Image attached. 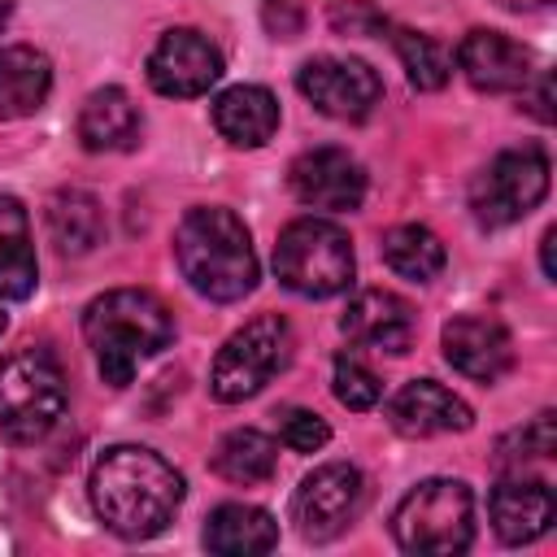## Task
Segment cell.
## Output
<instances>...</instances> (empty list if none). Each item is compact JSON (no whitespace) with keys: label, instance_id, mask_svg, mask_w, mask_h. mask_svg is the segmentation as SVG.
Instances as JSON below:
<instances>
[{"label":"cell","instance_id":"1","mask_svg":"<svg viewBox=\"0 0 557 557\" xmlns=\"http://www.w3.org/2000/svg\"><path fill=\"white\" fill-rule=\"evenodd\" d=\"M183 474L144 444H113L96 457L87 496L96 518L122 540L161 535L183 505Z\"/></svg>","mask_w":557,"mask_h":557},{"label":"cell","instance_id":"2","mask_svg":"<svg viewBox=\"0 0 557 557\" xmlns=\"http://www.w3.org/2000/svg\"><path fill=\"white\" fill-rule=\"evenodd\" d=\"M174 261L187 287L213 305L244 300L257 287V252L239 213L222 205H196L174 231Z\"/></svg>","mask_w":557,"mask_h":557},{"label":"cell","instance_id":"3","mask_svg":"<svg viewBox=\"0 0 557 557\" xmlns=\"http://www.w3.org/2000/svg\"><path fill=\"white\" fill-rule=\"evenodd\" d=\"M83 339L109 387H126L135 370L170 348L174 318L161 296L144 287H113L83 309Z\"/></svg>","mask_w":557,"mask_h":557},{"label":"cell","instance_id":"4","mask_svg":"<svg viewBox=\"0 0 557 557\" xmlns=\"http://www.w3.org/2000/svg\"><path fill=\"white\" fill-rule=\"evenodd\" d=\"M392 535L405 553L453 557L474 544V492L461 479H426L392 509Z\"/></svg>","mask_w":557,"mask_h":557},{"label":"cell","instance_id":"5","mask_svg":"<svg viewBox=\"0 0 557 557\" xmlns=\"http://www.w3.org/2000/svg\"><path fill=\"white\" fill-rule=\"evenodd\" d=\"M357 270L352 257V239L326 222V218H296L278 231L274 244V274L287 292L309 296V300H326L348 292Z\"/></svg>","mask_w":557,"mask_h":557},{"label":"cell","instance_id":"6","mask_svg":"<svg viewBox=\"0 0 557 557\" xmlns=\"http://www.w3.org/2000/svg\"><path fill=\"white\" fill-rule=\"evenodd\" d=\"M65 374L52 352L17 348L0 357V431L13 444L44 440L65 413Z\"/></svg>","mask_w":557,"mask_h":557},{"label":"cell","instance_id":"7","mask_svg":"<svg viewBox=\"0 0 557 557\" xmlns=\"http://www.w3.org/2000/svg\"><path fill=\"white\" fill-rule=\"evenodd\" d=\"M292 326L278 318V313H261L252 322H244L213 357V370H209V392L213 400L222 405H239L248 396H257L274 374L287 370L292 361Z\"/></svg>","mask_w":557,"mask_h":557},{"label":"cell","instance_id":"8","mask_svg":"<svg viewBox=\"0 0 557 557\" xmlns=\"http://www.w3.org/2000/svg\"><path fill=\"white\" fill-rule=\"evenodd\" d=\"M548 196V157L544 148H505L470 183V213L479 226L500 231L522 222Z\"/></svg>","mask_w":557,"mask_h":557},{"label":"cell","instance_id":"9","mask_svg":"<svg viewBox=\"0 0 557 557\" xmlns=\"http://www.w3.org/2000/svg\"><path fill=\"white\" fill-rule=\"evenodd\" d=\"M361 500H366L361 470L348 466V461H326V466H318L313 474L300 479V487L292 496V522H296L300 540L326 544L357 518Z\"/></svg>","mask_w":557,"mask_h":557},{"label":"cell","instance_id":"10","mask_svg":"<svg viewBox=\"0 0 557 557\" xmlns=\"http://www.w3.org/2000/svg\"><path fill=\"white\" fill-rule=\"evenodd\" d=\"M296 87L318 113L335 122H366L383 100L379 74L357 57H309L296 70Z\"/></svg>","mask_w":557,"mask_h":557},{"label":"cell","instance_id":"11","mask_svg":"<svg viewBox=\"0 0 557 557\" xmlns=\"http://www.w3.org/2000/svg\"><path fill=\"white\" fill-rule=\"evenodd\" d=\"M148 83L161 96L187 100V96H205L218 78H222V52L191 26H174L165 30L152 52H148Z\"/></svg>","mask_w":557,"mask_h":557},{"label":"cell","instance_id":"12","mask_svg":"<svg viewBox=\"0 0 557 557\" xmlns=\"http://www.w3.org/2000/svg\"><path fill=\"white\" fill-rule=\"evenodd\" d=\"M292 196L309 209H357L366 200V170L357 165V157H348L344 148H309L292 161L287 170Z\"/></svg>","mask_w":557,"mask_h":557},{"label":"cell","instance_id":"13","mask_svg":"<svg viewBox=\"0 0 557 557\" xmlns=\"http://www.w3.org/2000/svg\"><path fill=\"white\" fill-rule=\"evenodd\" d=\"M487 513H492V531L505 544H531L553 527V513H557L553 483L544 474L505 470L487 496Z\"/></svg>","mask_w":557,"mask_h":557},{"label":"cell","instance_id":"14","mask_svg":"<svg viewBox=\"0 0 557 557\" xmlns=\"http://www.w3.org/2000/svg\"><path fill=\"white\" fill-rule=\"evenodd\" d=\"M440 344H444V361L474 383H496L513 366V339L496 318L461 313V318L444 322Z\"/></svg>","mask_w":557,"mask_h":557},{"label":"cell","instance_id":"15","mask_svg":"<svg viewBox=\"0 0 557 557\" xmlns=\"http://www.w3.org/2000/svg\"><path fill=\"white\" fill-rule=\"evenodd\" d=\"M339 331L352 344L374 348V352H409V344L418 335V318H413V305L405 296L383 292V287H366L348 300Z\"/></svg>","mask_w":557,"mask_h":557},{"label":"cell","instance_id":"16","mask_svg":"<svg viewBox=\"0 0 557 557\" xmlns=\"http://www.w3.org/2000/svg\"><path fill=\"white\" fill-rule=\"evenodd\" d=\"M457 70L474 91H522L531 83V52L500 30H470L457 44Z\"/></svg>","mask_w":557,"mask_h":557},{"label":"cell","instance_id":"17","mask_svg":"<svg viewBox=\"0 0 557 557\" xmlns=\"http://www.w3.org/2000/svg\"><path fill=\"white\" fill-rule=\"evenodd\" d=\"M387 422L409 435V440H426V435H448V431H470L474 413L470 405L448 392L435 379H413L405 383L392 400H387Z\"/></svg>","mask_w":557,"mask_h":557},{"label":"cell","instance_id":"18","mask_svg":"<svg viewBox=\"0 0 557 557\" xmlns=\"http://www.w3.org/2000/svg\"><path fill=\"white\" fill-rule=\"evenodd\" d=\"M213 126L235 148H261L278 131V100L261 83H235L213 100Z\"/></svg>","mask_w":557,"mask_h":557},{"label":"cell","instance_id":"19","mask_svg":"<svg viewBox=\"0 0 557 557\" xmlns=\"http://www.w3.org/2000/svg\"><path fill=\"white\" fill-rule=\"evenodd\" d=\"M139 104L122 87H96L78 109V139L87 152H126L139 144Z\"/></svg>","mask_w":557,"mask_h":557},{"label":"cell","instance_id":"20","mask_svg":"<svg viewBox=\"0 0 557 557\" xmlns=\"http://www.w3.org/2000/svg\"><path fill=\"white\" fill-rule=\"evenodd\" d=\"M52 91V61L30 44L0 48V117H35Z\"/></svg>","mask_w":557,"mask_h":557},{"label":"cell","instance_id":"21","mask_svg":"<svg viewBox=\"0 0 557 557\" xmlns=\"http://www.w3.org/2000/svg\"><path fill=\"white\" fill-rule=\"evenodd\" d=\"M278 544V522L244 500L218 505L205 518V548L218 557H252V553H270Z\"/></svg>","mask_w":557,"mask_h":557},{"label":"cell","instance_id":"22","mask_svg":"<svg viewBox=\"0 0 557 557\" xmlns=\"http://www.w3.org/2000/svg\"><path fill=\"white\" fill-rule=\"evenodd\" d=\"M35 283H39V261H35L26 205L17 196H0V296L26 300Z\"/></svg>","mask_w":557,"mask_h":557},{"label":"cell","instance_id":"23","mask_svg":"<svg viewBox=\"0 0 557 557\" xmlns=\"http://www.w3.org/2000/svg\"><path fill=\"white\" fill-rule=\"evenodd\" d=\"M48 239L61 257H83L104 239V209L83 187H61L48 200Z\"/></svg>","mask_w":557,"mask_h":557},{"label":"cell","instance_id":"24","mask_svg":"<svg viewBox=\"0 0 557 557\" xmlns=\"http://www.w3.org/2000/svg\"><path fill=\"white\" fill-rule=\"evenodd\" d=\"M278 466V444L257 431V426H235L218 440L213 448V474H222L226 483H265Z\"/></svg>","mask_w":557,"mask_h":557},{"label":"cell","instance_id":"25","mask_svg":"<svg viewBox=\"0 0 557 557\" xmlns=\"http://www.w3.org/2000/svg\"><path fill=\"white\" fill-rule=\"evenodd\" d=\"M383 261H387V270H396L409 283H431L444 270L448 252H444V244H440V235L431 226L400 222V226H392L383 235Z\"/></svg>","mask_w":557,"mask_h":557},{"label":"cell","instance_id":"26","mask_svg":"<svg viewBox=\"0 0 557 557\" xmlns=\"http://www.w3.org/2000/svg\"><path fill=\"white\" fill-rule=\"evenodd\" d=\"M392 44H396V57H400V65H405V74H409V83H413L418 91H440V87L448 83V74H453V52H448L435 35L396 30Z\"/></svg>","mask_w":557,"mask_h":557},{"label":"cell","instance_id":"27","mask_svg":"<svg viewBox=\"0 0 557 557\" xmlns=\"http://www.w3.org/2000/svg\"><path fill=\"white\" fill-rule=\"evenodd\" d=\"M557 453V426H553V413H535L527 426L509 431L500 444H496V470H527L531 461H553Z\"/></svg>","mask_w":557,"mask_h":557},{"label":"cell","instance_id":"28","mask_svg":"<svg viewBox=\"0 0 557 557\" xmlns=\"http://www.w3.org/2000/svg\"><path fill=\"white\" fill-rule=\"evenodd\" d=\"M331 387H335V400H339L344 409H357V413L374 409L379 396H383L379 374H374L357 352H339V357H335V366H331Z\"/></svg>","mask_w":557,"mask_h":557},{"label":"cell","instance_id":"29","mask_svg":"<svg viewBox=\"0 0 557 557\" xmlns=\"http://www.w3.org/2000/svg\"><path fill=\"white\" fill-rule=\"evenodd\" d=\"M278 440H283L292 453H318V448L331 440V426H326L313 409L287 405V409L278 413Z\"/></svg>","mask_w":557,"mask_h":557},{"label":"cell","instance_id":"30","mask_svg":"<svg viewBox=\"0 0 557 557\" xmlns=\"http://www.w3.org/2000/svg\"><path fill=\"white\" fill-rule=\"evenodd\" d=\"M331 26L339 30V35H383L387 30V17L379 13V9H370L366 0H339L335 9H331Z\"/></svg>","mask_w":557,"mask_h":557},{"label":"cell","instance_id":"31","mask_svg":"<svg viewBox=\"0 0 557 557\" xmlns=\"http://www.w3.org/2000/svg\"><path fill=\"white\" fill-rule=\"evenodd\" d=\"M261 22L274 39H296L305 26V9L300 0H261Z\"/></svg>","mask_w":557,"mask_h":557},{"label":"cell","instance_id":"32","mask_svg":"<svg viewBox=\"0 0 557 557\" xmlns=\"http://www.w3.org/2000/svg\"><path fill=\"white\" fill-rule=\"evenodd\" d=\"M553 239H557V231L548 226L544 239H540V265H544V278H553Z\"/></svg>","mask_w":557,"mask_h":557},{"label":"cell","instance_id":"33","mask_svg":"<svg viewBox=\"0 0 557 557\" xmlns=\"http://www.w3.org/2000/svg\"><path fill=\"white\" fill-rule=\"evenodd\" d=\"M505 9H513V13H531V9H548L553 0H500Z\"/></svg>","mask_w":557,"mask_h":557},{"label":"cell","instance_id":"34","mask_svg":"<svg viewBox=\"0 0 557 557\" xmlns=\"http://www.w3.org/2000/svg\"><path fill=\"white\" fill-rule=\"evenodd\" d=\"M9 17H13V0H0V30L9 26Z\"/></svg>","mask_w":557,"mask_h":557},{"label":"cell","instance_id":"35","mask_svg":"<svg viewBox=\"0 0 557 557\" xmlns=\"http://www.w3.org/2000/svg\"><path fill=\"white\" fill-rule=\"evenodd\" d=\"M4 326H9V322H4V313H0V335H4Z\"/></svg>","mask_w":557,"mask_h":557}]
</instances>
